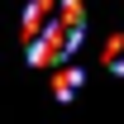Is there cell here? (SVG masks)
I'll use <instances>...</instances> for the list:
<instances>
[{"mask_svg": "<svg viewBox=\"0 0 124 124\" xmlns=\"http://www.w3.org/2000/svg\"><path fill=\"white\" fill-rule=\"evenodd\" d=\"M105 67H110V72H115V77H119V72H124V38H119V33H115V38H110V43H105Z\"/></svg>", "mask_w": 124, "mask_h": 124, "instance_id": "cell-3", "label": "cell"}, {"mask_svg": "<svg viewBox=\"0 0 124 124\" xmlns=\"http://www.w3.org/2000/svg\"><path fill=\"white\" fill-rule=\"evenodd\" d=\"M77 91H81V72H77V67H67V72L57 77V86H53V95H57V100H72Z\"/></svg>", "mask_w": 124, "mask_h": 124, "instance_id": "cell-2", "label": "cell"}, {"mask_svg": "<svg viewBox=\"0 0 124 124\" xmlns=\"http://www.w3.org/2000/svg\"><path fill=\"white\" fill-rule=\"evenodd\" d=\"M86 33V10L81 0H29L19 38H24V57L33 67H62L81 48Z\"/></svg>", "mask_w": 124, "mask_h": 124, "instance_id": "cell-1", "label": "cell"}]
</instances>
